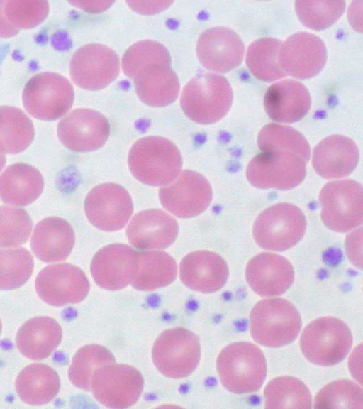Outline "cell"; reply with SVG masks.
<instances>
[{"label":"cell","mask_w":363,"mask_h":409,"mask_svg":"<svg viewBox=\"0 0 363 409\" xmlns=\"http://www.w3.org/2000/svg\"><path fill=\"white\" fill-rule=\"evenodd\" d=\"M128 164L132 175L151 186H164L180 173L182 158L177 147L162 136L140 138L130 148Z\"/></svg>","instance_id":"6da1fadb"},{"label":"cell","mask_w":363,"mask_h":409,"mask_svg":"<svg viewBox=\"0 0 363 409\" xmlns=\"http://www.w3.org/2000/svg\"><path fill=\"white\" fill-rule=\"evenodd\" d=\"M233 90L222 75L202 72L191 78L182 92L180 104L186 116L200 124L218 121L229 111Z\"/></svg>","instance_id":"7a4b0ae2"},{"label":"cell","mask_w":363,"mask_h":409,"mask_svg":"<svg viewBox=\"0 0 363 409\" xmlns=\"http://www.w3.org/2000/svg\"><path fill=\"white\" fill-rule=\"evenodd\" d=\"M216 368L222 385L239 394L257 391L267 375V361L262 351L247 342L225 347L218 356Z\"/></svg>","instance_id":"3957f363"},{"label":"cell","mask_w":363,"mask_h":409,"mask_svg":"<svg viewBox=\"0 0 363 409\" xmlns=\"http://www.w3.org/2000/svg\"><path fill=\"white\" fill-rule=\"evenodd\" d=\"M250 320L252 337L268 347L291 343L301 328V319L296 308L287 300L279 298L258 302L251 310Z\"/></svg>","instance_id":"277c9868"},{"label":"cell","mask_w":363,"mask_h":409,"mask_svg":"<svg viewBox=\"0 0 363 409\" xmlns=\"http://www.w3.org/2000/svg\"><path fill=\"white\" fill-rule=\"evenodd\" d=\"M300 348L312 364L327 366L342 361L350 352L352 336L350 328L334 317H322L303 329Z\"/></svg>","instance_id":"5b68a950"},{"label":"cell","mask_w":363,"mask_h":409,"mask_svg":"<svg viewBox=\"0 0 363 409\" xmlns=\"http://www.w3.org/2000/svg\"><path fill=\"white\" fill-rule=\"evenodd\" d=\"M74 89L64 76L43 72L32 77L22 94L23 104L33 117L55 121L64 116L74 102Z\"/></svg>","instance_id":"8992f818"},{"label":"cell","mask_w":363,"mask_h":409,"mask_svg":"<svg viewBox=\"0 0 363 409\" xmlns=\"http://www.w3.org/2000/svg\"><path fill=\"white\" fill-rule=\"evenodd\" d=\"M306 220L302 211L289 203H279L264 210L252 228L253 238L262 248L281 251L293 247L304 235Z\"/></svg>","instance_id":"52a82bcc"},{"label":"cell","mask_w":363,"mask_h":409,"mask_svg":"<svg viewBox=\"0 0 363 409\" xmlns=\"http://www.w3.org/2000/svg\"><path fill=\"white\" fill-rule=\"evenodd\" d=\"M152 360L158 371L171 378L191 374L201 358L198 337L192 332L175 327L162 332L154 342Z\"/></svg>","instance_id":"ba28073f"},{"label":"cell","mask_w":363,"mask_h":409,"mask_svg":"<svg viewBox=\"0 0 363 409\" xmlns=\"http://www.w3.org/2000/svg\"><path fill=\"white\" fill-rule=\"evenodd\" d=\"M319 200L321 219L337 232H346L361 225L363 220L362 186L345 179L331 181L322 188Z\"/></svg>","instance_id":"9c48e42d"},{"label":"cell","mask_w":363,"mask_h":409,"mask_svg":"<svg viewBox=\"0 0 363 409\" xmlns=\"http://www.w3.org/2000/svg\"><path fill=\"white\" fill-rule=\"evenodd\" d=\"M143 387V377L135 368L113 363L103 366L94 372L90 390L103 405L126 408L137 403Z\"/></svg>","instance_id":"30bf717a"},{"label":"cell","mask_w":363,"mask_h":409,"mask_svg":"<svg viewBox=\"0 0 363 409\" xmlns=\"http://www.w3.org/2000/svg\"><path fill=\"white\" fill-rule=\"evenodd\" d=\"M70 77L78 87L91 91L100 90L118 76V55L106 45L91 43L78 48L69 64Z\"/></svg>","instance_id":"8fae6325"},{"label":"cell","mask_w":363,"mask_h":409,"mask_svg":"<svg viewBox=\"0 0 363 409\" xmlns=\"http://www.w3.org/2000/svg\"><path fill=\"white\" fill-rule=\"evenodd\" d=\"M306 164L290 154L262 151L248 163L246 176L250 183L257 188L289 190L303 180Z\"/></svg>","instance_id":"7c38bea8"},{"label":"cell","mask_w":363,"mask_h":409,"mask_svg":"<svg viewBox=\"0 0 363 409\" xmlns=\"http://www.w3.org/2000/svg\"><path fill=\"white\" fill-rule=\"evenodd\" d=\"M159 198L169 212L180 218H191L204 212L212 200V190L201 174L184 170L159 190Z\"/></svg>","instance_id":"4fadbf2b"},{"label":"cell","mask_w":363,"mask_h":409,"mask_svg":"<svg viewBox=\"0 0 363 409\" xmlns=\"http://www.w3.org/2000/svg\"><path fill=\"white\" fill-rule=\"evenodd\" d=\"M133 204L128 191L116 183L94 187L84 200V212L90 223L105 231L123 229L130 219Z\"/></svg>","instance_id":"5bb4252c"},{"label":"cell","mask_w":363,"mask_h":409,"mask_svg":"<svg viewBox=\"0 0 363 409\" xmlns=\"http://www.w3.org/2000/svg\"><path fill=\"white\" fill-rule=\"evenodd\" d=\"M35 285L39 297L55 307L79 302L89 291V283L82 270L67 263L43 268L36 277Z\"/></svg>","instance_id":"9a60e30c"},{"label":"cell","mask_w":363,"mask_h":409,"mask_svg":"<svg viewBox=\"0 0 363 409\" xmlns=\"http://www.w3.org/2000/svg\"><path fill=\"white\" fill-rule=\"evenodd\" d=\"M110 134V124L101 113L86 108L72 111L58 124L57 136L68 149L89 152L102 147Z\"/></svg>","instance_id":"2e32d148"},{"label":"cell","mask_w":363,"mask_h":409,"mask_svg":"<svg viewBox=\"0 0 363 409\" xmlns=\"http://www.w3.org/2000/svg\"><path fill=\"white\" fill-rule=\"evenodd\" d=\"M327 51L323 41L308 32L289 36L280 47L279 62L287 75L308 79L317 75L324 67Z\"/></svg>","instance_id":"e0dca14e"},{"label":"cell","mask_w":363,"mask_h":409,"mask_svg":"<svg viewBox=\"0 0 363 409\" xmlns=\"http://www.w3.org/2000/svg\"><path fill=\"white\" fill-rule=\"evenodd\" d=\"M138 269V251L124 244L107 245L99 250L91 262L95 283L108 290L131 284Z\"/></svg>","instance_id":"ac0fdd59"},{"label":"cell","mask_w":363,"mask_h":409,"mask_svg":"<svg viewBox=\"0 0 363 409\" xmlns=\"http://www.w3.org/2000/svg\"><path fill=\"white\" fill-rule=\"evenodd\" d=\"M245 45L233 30L216 26L205 31L196 45V54L201 65L211 71L225 73L242 61Z\"/></svg>","instance_id":"d6986e66"},{"label":"cell","mask_w":363,"mask_h":409,"mask_svg":"<svg viewBox=\"0 0 363 409\" xmlns=\"http://www.w3.org/2000/svg\"><path fill=\"white\" fill-rule=\"evenodd\" d=\"M245 276L249 286L260 296L280 295L291 286L294 268L284 257L272 253H261L247 264Z\"/></svg>","instance_id":"ffe728a7"},{"label":"cell","mask_w":363,"mask_h":409,"mask_svg":"<svg viewBox=\"0 0 363 409\" xmlns=\"http://www.w3.org/2000/svg\"><path fill=\"white\" fill-rule=\"evenodd\" d=\"M179 232L177 220L159 209L142 211L132 219L126 236L140 250L163 249L175 241Z\"/></svg>","instance_id":"44dd1931"},{"label":"cell","mask_w":363,"mask_h":409,"mask_svg":"<svg viewBox=\"0 0 363 409\" xmlns=\"http://www.w3.org/2000/svg\"><path fill=\"white\" fill-rule=\"evenodd\" d=\"M179 275L189 288L205 293H214L225 284L228 267L218 253L201 250L187 254L181 261Z\"/></svg>","instance_id":"7402d4cb"},{"label":"cell","mask_w":363,"mask_h":409,"mask_svg":"<svg viewBox=\"0 0 363 409\" xmlns=\"http://www.w3.org/2000/svg\"><path fill=\"white\" fill-rule=\"evenodd\" d=\"M311 104L307 88L300 82L285 80L271 85L264 98L267 115L280 123H294L308 112Z\"/></svg>","instance_id":"603a6c76"},{"label":"cell","mask_w":363,"mask_h":409,"mask_svg":"<svg viewBox=\"0 0 363 409\" xmlns=\"http://www.w3.org/2000/svg\"><path fill=\"white\" fill-rule=\"evenodd\" d=\"M359 158L357 146L351 138L333 135L322 140L314 148L312 163L315 172L326 179L349 175Z\"/></svg>","instance_id":"cb8c5ba5"},{"label":"cell","mask_w":363,"mask_h":409,"mask_svg":"<svg viewBox=\"0 0 363 409\" xmlns=\"http://www.w3.org/2000/svg\"><path fill=\"white\" fill-rule=\"evenodd\" d=\"M74 232L64 219L52 217L39 222L33 231L30 245L40 261L52 263L65 260L74 244Z\"/></svg>","instance_id":"d4e9b609"},{"label":"cell","mask_w":363,"mask_h":409,"mask_svg":"<svg viewBox=\"0 0 363 409\" xmlns=\"http://www.w3.org/2000/svg\"><path fill=\"white\" fill-rule=\"evenodd\" d=\"M133 80L138 97L149 106H167L174 102L179 95V78L171 65H147L140 70Z\"/></svg>","instance_id":"484cf974"},{"label":"cell","mask_w":363,"mask_h":409,"mask_svg":"<svg viewBox=\"0 0 363 409\" xmlns=\"http://www.w3.org/2000/svg\"><path fill=\"white\" fill-rule=\"evenodd\" d=\"M58 322L49 317H35L26 321L18 329L16 346L18 351L32 360L48 357L62 339Z\"/></svg>","instance_id":"4316f807"},{"label":"cell","mask_w":363,"mask_h":409,"mask_svg":"<svg viewBox=\"0 0 363 409\" xmlns=\"http://www.w3.org/2000/svg\"><path fill=\"white\" fill-rule=\"evenodd\" d=\"M43 186V178L38 169L26 163H15L0 175V198L6 204L25 206L38 199Z\"/></svg>","instance_id":"83f0119b"},{"label":"cell","mask_w":363,"mask_h":409,"mask_svg":"<svg viewBox=\"0 0 363 409\" xmlns=\"http://www.w3.org/2000/svg\"><path fill=\"white\" fill-rule=\"evenodd\" d=\"M16 390L22 401L32 405L48 403L58 393L60 381L57 372L43 364L26 366L18 374Z\"/></svg>","instance_id":"f1b7e54d"},{"label":"cell","mask_w":363,"mask_h":409,"mask_svg":"<svg viewBox=\"0 0 363 409\" xmlns=\"http://www.w3.org/2000/svg\"><path fill=\"white\" fill-rule=\"evenodd\" d=\"M177 275L175 260L162 251L138 252V269L131 283L141 291H151L172 283Z\"/></svg>","instance_id":"f546056e"},{"label":"cell","mask_w":363,"mask_h":409,"mask_svg":"<svg viewBox=\"0 0 363 409\" xmlns=\"http://www.w3.org/2000/svg\"><path fill=\"white\" fill-rule=\"evenodd\" d=\"M34 136L33 122L21 109L0 106V153L17 154L25 151Z\"/></svg>","instance_id":"4dcf8cb0"},{"label":"cell","mask_w":363,"mask_h":409,"mask_svg":"<svg viewBox=\"0 0 363 409\" xmlns=\"http://www.w3.org/2000/svg\"><path fill=\"white\" fill-rule=\"evenodd\" d=\"M262 151H279L296 156L307 163L311 156L310 146L296 129L277 124L265 125L257 136Z\"/></svg>","instance_id":"1f68e13d"},{"label":"cell","mask_w":363,"mask_h":409,"mask_svg":"<svg viewBox=\"0 0 363 409\" xmlns=\"http://www.w3.org/2000/svg\"><path fill=\"white\" fill-rule=\"evenodd\" d=\"M281 42L273 38H262L252 42L246 54V65L257 79L272 82L286 75L279 62Z\"/></svg>","instance_id":"d6a6232c"},{"label":"cell","mask_w":363,"mask_h":409,"mask_svg":"<svg viewBox=\"0 0 363 409\" xmlns=\"http://www.w3.org/2000/svg\"><path fill=\"white\" fill-rule=\"evenodd\" d=\"M266 408H311V395L298 378L281 376L268 383L264 389Z\"/></svg>","instance_id":"836d02e7"},{"label":"cell","mask_w":363,"mask_h":409,"mask_svg":"<svg viewBox=\"0 0 363 409\" xmlns=\"http://www.w3.org/2000/svg\"><path fill=\"white\" fill-rule=\"evenodd\" d=\"M116 362L112 353L98 344L81 347L74 356L68 371L71 383L85 391H90L94 372L100 367Z\"/></svg>","instance_id":"e575fe53"},{"label":"cell","mask_w":363,"mask_h":409,"mask_svg":"<svg viewBox=\"0 0 363 409\" xmlns=\"http://www.w3.org/2000/svg\"><path fill=\"white\" fill-rule=\"evenodd\" d=\"M33 258L23 247H0V290H13L32 275Z\"/></svg>","instance_id":"d590c367"},{"label":"cell","mask_w":363,"mask_h":409,"mask_svg":"<svg viewBox=\"0 0 363 409\" xmlns=\"http://www.w3.org/2000/svg\"><path fill=\"white\" fill-rule=\"evenodd\" d=\"M152 64L172 65L168 50L154 40H142L133 44L122 58V70L130 79H134L143 67Z\"/></svg>","instance_id":"8d00e7d4"},{"label":"cell","mask_w":363,"mask_h":409,"mask_svg":"<svg viewBox=\"0 0 363 409\" xmlns=\"http://www.w3.org/2000/svg\"><path fill=\"white\" fill-rule=\"evenodd\" d=\"M343 1H296L295 10L300 21L307 28L320 31L332 26L343 14Z\"/></svg>","instance_id":"74e56055"},{"label":"cell","mask_w":363,"mask_h":409,"mask_svg":"<svg viewBox=\"0 0 363 409\" xmlns=\"http://www.w3.org/2000/svg\"><path fill=\"white\" fill-rule=\"evenodd\" d=\"M362 389L355 382L341 379L324 386L316 395L314 408H362Z\"/></svg>","instance_id":"f35d334b"},{"label":"cell","mask_w":363,"mask_h":409,"mask_svg":"<svg viewBox=\"0 0 363 409\" xmlns=\"http://www.w3.org/2000/svg\"><path fill=\"white\" fill-rule=\"evenodd\" d=\"M32 227V220L23 209L0 206V247H17L26 243Z\"/></svg>","instance_id":"ab89813d"},{"label":"cell","mask_w":363,"mask_h":409,"mask_svg":"<svg viewBox=\"0 0 363 409\" xmlns=\"http://www.w3.org/2000/svg\"><path fill=\"white\" fill-rule=\"evenodd\" d=\"M48 13L49 4L46 1L9 0L5 2V16L18 30L36 27L46 18Z\"/></svg>","instance_id":"60d3db41"},{"label":"cell","mask_w":363,"mask_h":409,"mask_svg":"<svg viewBox=\"0 0 363 409\" xmlns=\"http://www.w3.org/2000/svg\"><path fill=\"white\" fill-rule=\"evenodd\" d=\"M362 229L349 234L345 241L347 255L357 268H362Z\"/></svg>","instance_id":"b9f144b4"},{"label":"cell","mask_w":363,"mask_h":409,"mask_svg":"<svg viewBox=\"0 0 363 409\" xmlns=\"http://www.w3.org/2000/svg\"><path fill=\"white\" fill-rule=\"evenodd\" d=\"M146 5L144 1H127L130 6L138 12L143 13H152L167 8L172 1H155L153 5Z\"/></svg>","instance_id":"7bdbcfd3"},{"label":"cell","mask_w":363,"mask_h":409,"mask_svg":"<svg viewBox=\"0 0 363 409\" xmlns=\"http://www.w3.org/2000/svg\"><path fill=\"white\" fill-rule=\"evenodd\" d=\"M5 0H0V38H11L17 35L20 30L13 27L4 14Z\"/></svg>","instance_id":"ee69618b"},{"label":"cell","mask_w":363,"mask_h":409,"mask_svg":"<svg viewBox=\"0 0 363 409\" xmlns=\"http://www.w3.org/2000/svg\"><path fill=\"white\" fill-rule=\"evenodd\" d=\"M361 357H362V344H360L358 347L355 349L353 354L351 356L350 360V367L351 373L355 377V378L361 383V373L358 371H361V369L358 367V364L361 365Z\"/></svg>","instance_id":"f6af8a7d"},{"label":"cell","mask_w":363,"mask_h":409,"mask_svg":"<svg viewBox=\"0 0 363 409\" xmlns=\"http://www.w3.org/2000/svg\"><path fill=\"white\" fill-rule=\"evenodd\" d=\"M362 1H354L351 4L349 9V19L351 25L357 31L362 32L361 22L358 18H361V15H358V13L361 12V9L359 11L358 9L362 6Z\"/></svg>","instance_id":"bcb514c9"},{"label":"cell","mask_w":363,"mask_h":409,"mask_svg":"<svg viewBox=\"0 0 363 409\" xmlns=\"http://www.w3.org/2000/svg\"><path fill=\"white\" fill-rule=\"evenodd\" d=\"M96 2L97 1H91V3L94 4V6L93 5H91L89 3V1H71L70 4L76 6L80 7L83 9H85L86 11H101L104 9H106L107 7L110 6L113 3L112 1H101V3L99 4L98 5H94L95 4H96Z\"/></svg>","instance_id":"7dc6e473"},{"label":"cell","mask_w":363,"mask_h":409,"mask_svg":"<svg viewBox=\"0 0 363 409\" xmlns=\"http://www.w3.org/2000/svg\"><path fill=\"white\" fill-rule=\"evenodd\" d=\"M6 164V157L4 154L0 153V172Z\"/></svg>","instance_id":"c3c4849f"},{"label":"cell","mask_w":363,"mask_h":409,"mask_svg":"<svg viewBox=\"0 0 363 409\" xmlns=\"http://www.w3.org/2000/svg\"><path fill=\"white\" fill-rule=\"evenodd\" d=\"M1 320H0V334H1Z\"/></svg>","instance_id":"681fc988"}]
</instances>
